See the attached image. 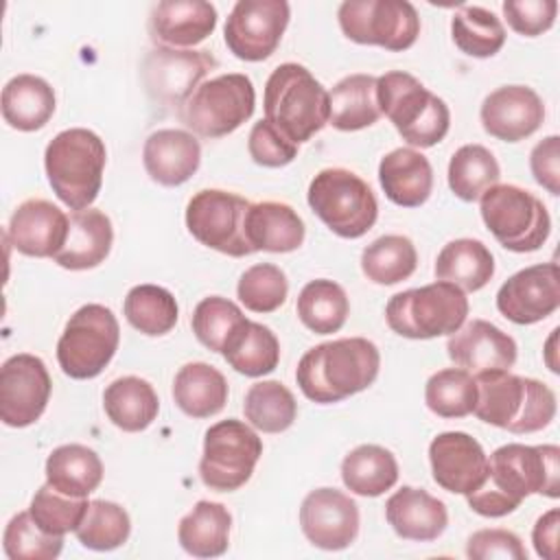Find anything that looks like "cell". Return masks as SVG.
I'll use <instances>...</instances> for the list:
<instances>
[{
	"label": "cell",
	"instance_id": "obj_1",
	"mask_svg": "<svg viewBox=\"0 0 560 560\" xmlns=\"http://www.w3.org/2000/svg\"><path fill=\"white\" fill-rule=\"evenodd\" d=\"M529 494L560 497V448L556 444H503L488 457L483 483L466 494L468 508L479 516L512 514Z\"/></svg>",
	"mask_w": 560,
	"mask_h": 560
},
{
	"label": "cell",
	"instance_id": "obj_2",
	"mask_svg": "<svg viewBox=\"0 0 560 560\" xmlns=\"http://www.w3.org/2000/svg\"><path fill=\"white\" fill-rule=\"evenodd\" d=\"M381 370V352L365 337H343L306 350L295 381L302 394L319 405L339 402L368 389Z\"/></svg>",
	"mask_w": 560,
	"mask_h": 560
},
{
	"label": "cell",
	"instance_id": "obj_3",
	"mask_svg": "<svg viewBox=\"0 0 560 560\" xmlns=\"http://www.w3.org/2000/svg\"><path fill=\"white\" fill-rule=\"evenodd\" d=\"M477 402L472 413L510 433H536L556 418V394L538 378L516 376L510 370L475 374Z\"/></svg>",
	"mask_w": 560,
	"mask_h": 560
},
{
	"label": "cell",
	"instance_id": "obj_4",
	"mask_svg": "<svg viewBox=\"0 0 560 560\" xmlns=\"http://www.w3.org/2000/svg\"><path fill=\"white\" fill-rule=\"evenodd\" d=\"M105 162V142L83 127L59 131L44 151L48 184L72 212L88 210L98 197Z\"/></svg>",
	"mask_w": 560,
	"mask_h": 560
},
{
	"label": "cell",
	"instance_id": "obj_5",
	"mask_svg": "<svg viewBox=\"0 0 560 560\" xmlns=\"http://www.w3.org/2000/svg\"><path fill=\"white\" fill-rule=\"evenodd\" d=\"M265 120L289 140L302 144L328 122V92L300 63L287 61L273 68L265 83Z\"/></svg>",
	"mask_w": 560,
	"mask_h": 560
},
{
	"label": "cell",
	"instance_id": "obj_6",
	"mask_svg": "<svg viewBox=\"0 0 560 560\" xmlns=\"http://www.w3.org/2000/svg\"><path fill=\"white\" fill-rule=\"evenodd\" d=\"M376 101L381 114L411 147H435L448 133V105L409 72L392 70L376 77Z\"/></svg>",
	"mask_w": 560,
	"mask_h": 560
},
{
	"label": "cell",
	"instance_id": "obj_7",
	"mask_svg": "<svg viewBox=\"0 0 560 560\" xmlns=\"http://www.w3.org/2000/svg\"><path fill=\"white\" fill-rule=\"evenodd\" d=\"M468 315L466 293L444 280L407 289L389 298L387 326L407 339H433L459 330Z\"/></svg>",
	"mask_w": 560,
	"mask_h": 560
},
{
	"label": "cell",
	"instance_id": "obj_8",
	"mask_svg": "<svg viewBox=\"0 0 560 560\" xmlns=\"http://www.w3.org/2000/svg\"><path fill=\"white\" fill-rule=\"evenodd\" d=\"M311 210L341 238H361L378 219V201L363 177L350 168L319 171L306 192Z\"/></svg>",
	"mask_w": 560,
	"mask_h": 560
},
{
	"label": "cell",
	"instance_id": "obj_9",
	"mask_svg": "<svg viewBox=\"0 0 560 560\" xmlns=\"http://www.w3.org/2000/svg\"><path fill=\"white\" fill-rule=\"evenodd\" d=\"M479 212L501 247L527 254L542 247L551 232L545 203L514 184H494L479 197Z\"/></svg>",
	"mask_w": 560,
	"mask_h": 560
},
{
	"label": "cell",
	"instance_id": "obj_10",
	"mask_svg": "<svg viewBox=\"0 0 560 560\" xmlns=\"http://www.w3.org/2000/svg\"><path fill=\"white\" fill-rule=\"evenodd\" d=\"M120 343V326L112 308L83 304L77 308L59 341L57 361L66 376L85 381L98 376L114 359Z\"/></svg>",
	"mask_w": 560,
	"mask_h": 560
},
{
	"label": "cell",
	"instance_id": "obj_11",
	"mask_svg": "<svg viewBox=\"0 0 560 560\" xmlns=\"http://www.w3.org/2000/svg\"><path fill=\"white\" fill-rule=\"evenodd\" d=\"M254 107L252 79L241 72H228L203 81L177 109V116L201 138H223L249 120Z\"/></svg>",
	"mask_w": 560,
	"mask_h": 560
},
{
	"label": "cell",
	"instance_id": "obj_12",
	"mask_svg": "<svg viewBox=\"0 0 560 560\" xmlns=\"http://www.w3.org/2000/svg\"><path fill=\"white\" fill-rule=\"evenodd\" d=\"M262 455V440L243 420L214 422L203 435L199 477L206 488L232 492L245 486Z\"/></svg>",
	"mask_w": 560,
	"mask_h": 560
},
{
	"label": "cell",
	"instance_id": "obj_13",
	"mask_svg": "<svg viewBox=\"0 0 560 560\" xmlns=\"http://www.w3.org/2000/svg\"><path fill=\"white\" fill-rule=\"evenodd\" d=\"M343 35L357 44L407 50L420 35V18L407 0H346L337 11Z\"/></svg>",
	"mask_w": 560,
	"mask_h": 560
},
{
	"label": "cell",
	"instance_id": "obj_14",
	"mask_svg": "<svg viewBox=\"0 0 560 560\" xmlns=\"http://www.w3.org/2000/svg\"><path fill=\"white\" fill-rule=\"evenodd\" d=\"M249 201L221 188L195 192L186 206V228L206 247L241 258L254 254L245 236Z\"/></svg>",
	"mask_w": 560,
	"mask_h": 560
},
{
	"label": "cell",
	"instance_id": "obj_15",
	"mask_svg": "<svg viewBox=\"0 0 560 560\" xmlns=\"http://www.w3.org/2000/svg\"><path fill=\"white\" fill-rule=\"evenodd\" d=\"M289 18L284 0H238L225 18V46L243 61H262L276 52Z\"/></svg>",
	"mask_w": 560,
	"mask_h": 560
},
{
	"label": "cell",
	"instance_id": "obj_16",
	"mask_svg": "<svg viewBox=\"0 0 560 560\" xmlns=\"http://www.w3.org/2000/svg\"><path fill=\"white\" fill-rule=\"evenodd\" d=\"M212 68L217 59L208 50L155 46L147 52L140 74L155 103L179 109Z\"/></svg>",
	"mask_w": 560,
	"mask_h": 560
},
{
	"label": "cell",
	"instance_id": "obj_17",
	"mask_svg": "<svg viewBox=\"0 0 560 560\" xmlns=\"http://www.w3.org/2000/svg\"><path fill=\"white\" fill-rule=\"evenodd\" d=\"M50 389V374L39 357H9L0 368V420L13 429L33 424L46 411Z\"/></svg>",
	"mask_w": 560,
	"mask_h": 560
},
{
	"label": "cell",
	"instance_id": "obj_18",
	"mask_svg": "<svg viewBox=\"0 0 560 560\" xmlns=\"http://www.w3.org/2000/svg\"><path fill=\"white\" fill-rule=\"evenodd\" d=\"M560 306V273L556 262H538L510 276L497 291L499 313L518 324H536Z\"/></svg>",
	"mask_w": 560,
	"mask_h": 560
},
{
	"label": "cell",
	"instance_id": "obj_19",
	"mask_svg": "<svg viewBox=\"0 0 560 560\" xmlns=\"http://www.w3.org/2000/svg\"><path fill=\"white\" fill-rule=\"evenodd\" d=\"M300 527L313 547L341 551L359 534V505L337 488L311 490L300 505Z\"/></svg>",
	"mask_w": 560,
	"mask_h": 560
},
{
	"label": "cell",
	"instance_id": "obj_20",
	"mask_svg": "<svg viewBox=\"0 0 560 560\" xmlns=\"http://www.w3.org/2000/svg\"><path fill=\"white\" fill-rule=\"evenodd\" d=\"M433 481L453 494L475 492L488 472V455L481 444L464 431H444L429 444Z\"/></svg>",
	"mask_w": 560,
	"mask_h": 560
},
{
	"label": "cell",
	"instance_id": "obj_21",
	"mask_svg": "<svg viewBox=\"0 0 560 560\" xmlns=\"http://www.w3.org/2000/svg\"><path fill=\"white\" fill-rule=\"evenodd\" d=\"M481 127L497 140L518 142L536 133L545 120L542 98L527 85H501L479 109Z\"/></svg>",
	"mask_w": 560,
	"mask_h": 560
},
{
	"label": "cell",
	"instance_id": "obj_22",
	"mask_svg": "<svg viewBox=\"0 0 560 560\" xmlns=\"http://www.w3.org/2000/svg\"><path fill=\"white\" fill-rule=\"evenodd\" d=\"M70 217L46 199L22 201L7 225L11 245L33 258H55L68 238Z\"/></svg>",
	"mask_w": 560,
	"mask_h": 560
},
{
	"label": "cell",
	"instance_id": "obj_23",
	"mask_svg": "<svg viewBox=\"0 0 560 560\" xmlns=\"http://www.w3.org/2000/svg\"><path fill=\"white\" fill-rule=\"evenodd\" d=\"M516 341L486 319L464 324L446 341L451 361L470 374L510 370L516 363Z\"/></svg>",
	"mask_w": 560,
	"mask_h": 560
},
{
	"label": "cell",
	"instance_id": "obj_24",
	"mask_svg": "<svg viewBox=\"0 0 560 560\" xmlns=\"http://www.w3.org/2000/svg\"><path fill=\"white\" fill-rule=\"evenodd\" d=\"M217 9L206 0H164L149 18V33L158 46L192 48L212 35Z\"/></svg>",
	"mask_w": 560,
	"mask_h": 560
},
{
	"label": "cell",
	"instance_id": "obj_25",
	"mask_svg": "<svg viewBox=\"0 0 560 560\" xmlns=\"http://www.w3.org/2000/svg\"><path fill=\"white\" fill-rule=\"evenodd\" d=\"M142 164L160 186H182L201 164V144L190 131L158 129L144 140Z\"/></svg>",
	"mask_w": 560,
	"mask_h": 560
},
{
	"label": "cell",
	"instance_id": "obj_26",
	"mask_svg": "<svg viewBox=\"0 0 560 560\" xmlns=\"http://www.w3.org/2000/svg\"><path fill=\"white\" fill-rule=\"evenodd\" d=\"M385 518L400 538L418 542L440 538L448 525L446 505L413 486H402L385 501Z\"/></svg>",
	"mask_w": 560,
	"mask_h": 560
},
{
	"label": "cell",
	"instance_id": "obj_27",
	"mask_svg": "<svg viewBox=\"0 0 560 560\" xmlns=\"http://www.w3.org/2000/svg\"><path fill=\"white\" fill-rule=\"evenodd\" d=\"M114 228L103 210L88 208L70 214L68 238L55 254V262L70 271H83L98 267L112 249Z\"/></svg>",
	"mask_w": 560,
	"mask_h": 560
},
{
	"label": "cell",
	"instance_id": "obj_28",
	"mask_svg": "<svg viewBox=\"0 0 560 560\" xmlns=\"http://www.w3.org/2000/svg\"><path fill=\"white\" fill-rule=\"evenodd\" d=\"M378 182L392 203L402 208H418L431 197L433 168L420 151L400 147L381 160Z\"/></svg>",
	"mask_w": 560,
	"mask_h": 560
},
{
	"label": "cell",
	"instance_id": "obj_29",
	"mask_svg": "<svg viewBox=\"0 0 560 560\" xmlns=\"http://www.w3.org/2000/svg\"><path fill=\"white\" fill-rule=\"evenodd\" d=\"M245 236L252 252H295L306 236L302 217L282 201L252 203L245 217Z\"/></svg>",
	"mask_w": 560,
	"mask_h": 560
},
{
	"label": "cell",
	"instance_id": "obj_30",
	"mask_svg": "<svg viewBox=\"0 0 560 560\" xmlns=\"http://www.w3.org/2000/svg\"><path fill=\"white\" fill-rule=\"evenodd\" d=\"M55 90L35 74H15L2 88V118L18 131H37L55 114Z\"/></svg>",
	"mask_w": 560,
	"mask_h": 560
},
{
	"label": "cell",
	"instance_id": "obj_31",
	"mask_svg": "<svg viewBox=\"0 0 560 560\" xmlns=\"http://www.w3.org/2000/svg\"><path fill=\"white\" fill-rule=\"evenodd\" d=\"M376 101V77L348 74L328 92V122L339 131H359L381 118Z\"/></svg>",
	"mask_w": 560,
	"mask_h": 560
},
{
	"label": "cell",
	"instance_id": "obj_32",
	"mask_svg": "<svg viewBox=\"0 0 560 560\" xmlns=\"http://www.w3.org/2000/svg\"><path fill=\"white\" fill-rule=\"evenodd\" d=\"M103 407L114 427L138 433L153 424L160 411V398L153 385L140 376H120L103 392Z\"/></svg>",
	"mask_w": 560,
	"mask_h": 560
},
{
	"label": "cell",
	"instance_id": "obj_33",
	"mask_svg": "<svg viewBox=\"0 0 560 560\" xmlns=\"http://www.w3.org/2000/svg\"><path fill=\"white\" fill-rule=\"evenodd\" d=\"M173 400L190 418L217 416L228 402V381L214 365L186 363L175 374Z\"/></svg>",
	"mask_w": 560,
	"mask_h": 560
},
{
	"label": "cell",
	"instance_id": "obj_34",
	"mask_svg": "<svg viewBox=\"0 0 560 560\" xmlns=\"http://www.w3.org/2000/svg\"><path fill=\"white\" fill-rule=\"evenodd\" d=\"M232 514L223 503L197 501L179 521L177 540L182 549L195 558H217L230 547Z\"/></svg>",
	"mask_w": 560,
	"mask_h": 560
},
{
	"label": "cell",
	"instance_id": "obj_35",
	"mask_svg": "<svg viewBox=\"0 0 560 560\" xmlns=\"http://www.w3.org/2000/svg\"><path fill=\"white\" fill-rule=\"evenodd\" d=\"M433 271L462 291H479L494 276V256L477 238H455L440 249Z\"/></svg>",
	"mask_w": 560,
	"mask_h": 560
},
{
	"label": "cell",
	"instance_id": "obj_36",
	"mask_svg": "<svg viewBox=\"0 0 560 560\" xmlns=\"http://www.w3.org/2000/svg\"><path fill=\"white\" fill-rule=\"evenodd\" d=\"M103 481V462L83 444L57 446L46 459V483L70 497H88Z\"/></svg>",
	"mask_w": 560,
	"mask_h": 560
},
{
	"label": "cell",
	"instance_id": "obj_37",
	"mask_svg": "<svg viewBox=\"0 0 560 560\" xmlns=\"http://www.w3.org/2000/svg\"><path fill=\"white\" fill-rule=\"evenodd\" d=\"M343 486L359 497H381L398 481V462L378 444H361L341 462Z\"/></svg>",
	"mask_w": 560,
	"mask_h": 560
},
{
	"label": "cell",
	"instance_id": "obj_38",
	"mask_svg": "<svg viewBox=\"0 0 560 560\" xmlns=\"http://www.w3.org/2000/svg\"><path fill=\"white\" fill-rule=\"evenodd\" d=\"M223 359L238 374L245 376H265L278 368L280 361V343L271 328L245 319L228 339L223 348Z\"/></svg>",
	"mask_w": 560,
	"mask_h": 560
},
{
	"label": "cell",
	"instance_id": "obj_39",
	"mask_svg": "<svg viewBox=\"0 0 560 560\" xmlns=\"http://www.w3.org/2000/svg\"><path fill=\"white\" fill-rule=\"evenodd\" d=\"M298 317L315 335H330L341 330L348 319L350 302L341 284L317 278L302 287L298 295Z\"/></svg>",
	"mask_w": 560,
	"mask_h": 560
},
{
	"label": "cell",
	"instance_id": "obj_40",
	"mask_svg": "<svg viewBox=\"0 0 560 560\" xmlns=\"http://www.w3.org/2000/svg\"><path fill=\"white\" fill-rule=\"evenodd\" d=\"M418 267V252L411 238L402 234H385L361 252V271L374 284H398Z\"/></svg>",
	"mask_w": 560,
	"mask_h": 560
},
{
	"label": "cell",
	"instance_id": "obj_41",
	"mask_svg": "<svg viewBox=\"0 0 560 560\" xmlns=\"http://www.w3.org/2000/svg\"><path fill=\"white\" fill-rule=\"evenodd\" d=\"M122 313L142 335L162 337L175 328L179 306L168 289L158 284H136L125 298Z\"/></svg>",
	"mask_w": 560,
	"mask_h": 560
},
{
	"label": "cell",
	"instance_id": "obj_42",
	"mask_svg": "<svg viewBox=\"0 0 560 560\" xmlns=\"http://www.w3.org/2000/svg\"><path fill=\"white\" fill-rule=\"evenodd\" d=\"M499 177V162L483 144H464L448 162V188L462 201H477Z\"/></svg>",
	"mask_w": 560,
	"mask_h": 560
},
{
	"label": "cell",
	"instance_id": "obj_43",
	"mask_svg": "<svg viewBox=\"0 0 560 560\" xmlns=\"http://www.w3.org/2000/svg\"><path fill=\"white\" fill-rule=\"evenodd\" d=\"M243 411L254 429L262 433H282L295 422L298 402L291 389L280 381H258L247 389Z\"/></svg>",
	"mask_w": 560,
	"mask_h": 560
},
{
	"label": "cell",
	"instance_id": "obj_44",
	"mask_svg": "<svg viewBox=\"0 0 560 560\" xmlns=\"http://www.w3.org/2000/svg\"><path fill=\"white\" fill-rule=\"evenodd\" d=\"M455 46L477 59L494 57L505 44L503 22L483 7H462L451 20Z\"/></svg>",
	"mask_w": 560,
	"mask_h": 560
},
{
	"label": "cell",
	"instance_id": "obj_45",
	"mask_svg": "<svg viewBox=\"0 0 560 560\" xmlns=\"http://www.w3.org/2000/svg\"><path fill=\"white\" fill-rule=\"evenodd\" d=\"M79 542L94 551H112L127 542L131 534V521L122 505L105 499H94L74 529Z\"/></svg>",
	"mask_w": 560,
	"mask_h": 560
},
{
	"label": "cell",
	"instance_id": "obj_46",
	"mask_svg": "<svg viewBox=\"0 0 560 560\" xmlns=\"http://www.w3.org/2000/svg\"><path fill=\"white\" fill-rule=\"evenodd\" d=\"M424 402L440 418H464L477 402L475 376L462 368H444L429 376Z\"/></svg>",
	"mask_w": 560,
	"mask_h": 560
},
{
	"label": "cell",
	"instance_id": "obj_47",
	"mask_svg": "<svg viewBox=\"0 0 560 560\" xmlns=\"http://www.w3.org/2000/svg\"><path fill=\"white\" fill-rule=\"evenodd\" d=\"M245 319L247 317L243 315L238 304L221 295H210L195 306L190 326L199 343H203L212 352H223L228 339Z\"/></svg>",
	"mask_w": 560,
	"mask_h": 560
},
{
	"label": "cell",
	"instance_id": "obj_48",
	"mask_svg": "<svg viewBox=\"0 0 560 560\" xmlns=\"http://www.w3.org/2000/svg\"><path fill=\"white\" fill-rule=\"evenodd\" d=\"M2 547L11 560H52L63 549V536L44 532L28 510L18 512L4 527Z\"/></svg>",
	"mask_w": 560,
	"mask_h": 560
},
{
	"label": "cell",
	"instance_id": "obj_49",
	"mask_svg": "<svg viewBox=\"0 0 560 560\" xmlns=\"http://www.w3.org/2000/svg\"><path fill=\"white\" fill-rule=\"evenodd\" d=\"M88 497H70L55 490L50 483H44L31 499L28 512L35 523L55 536H66L74 532L88 510Z\"/></svg>",
	"mask_w": 560,
	"mask_h": 560
},
{
	"label": "cell",
	"instance_id": "obj_50",
	"mask_svg": "<svg viewBox=\"0 0 560 560\" xmlns=\"http://www.w3.org/2000/svg\"><path fill=\"white\" fill-rule=\"evenodd\" d=\"M289 293L287 276L280 267L271 262H258L245 269L236 284V295L241 304L252 313H273L278 311Z\"/></svg>",
	"mask_w": 560,
	"mask_h": 560
},
{
	"label": "cell",
	"instance_id": "obj_51",
	"mask_svg": "<svg viewBox=\"0 0 560 560\" xmlns=\"http://www.w3.org/2000/svg\"><path fill=\"white\" fill-rule=\"evenodd\" d=\"M247 151H249V158L258 166L280 168V166H287L295 160L298 144L293 140H289L269 120H258L249 131Z\"/></svg>",
	"mask_w": 560,
	"mask_h": 560
},
{
	"label": "cell",
	"instance_id": "obj_52",
	"mask_svg": "<svg viewBox=\"0 0 560 560\" xmlns=\"http://www.w3.org/2000/svg\"><path fill=\"white\" fill-rule=\"evenodd\" d=\"M556 0H505L503 15L510 28L525 37H536L549 31L556 22Z\"/></svg>",
	"mask_w": 560,
	"mask_h": 560
},
{
	"label": "cell",
	"instance_id": "obj_53",
	"mask_svg": "<svg viewBox=\"0 0 560 560\" xmlns=\"http://www.w3.org/2000/svg\"><path fill=\"white\" fill-rule=\"evenodd\" d=\"M466 556L470 560H492V558H503V560H527V551L523 547V540L501 527H490V529H479L470 534L466 542Z\"/></svg>",
	"mask_w": 560,
	"mask_h": 560
},
{
	"label": "cell",
	"instance_id": "obj_54",
	"mask_svg": "<svg viewBox=\"0 0 560 560\" xmlns=\"http://www.w3.org/2000/svg\"><path fill=\"white\" fill-rule=\"evenodd\" d=\"M529 168L536 179L549 195H560V138H542L529 153Z\"/></svg>",
	"mask_w": 560,
	"mask_h": 560
},
{
	"label": "cell",
	"instance_id": "obj_55",
	"mask_svg": "<svg viewBox=\"0 0 560 560\" xmlns=\"http://www.w3.org/2000/svg\"><path fill=\"white\" fill-rule=\"evenodd\" d=\"M558 527H560V510H547L532 529V542L540 558L556 560L558 558Z\"/></svg>",
	"mask_w": 560,
	"mask_h": 560
},
{
	"label": "cell",
	"instance_id": "obj_56",
	"mask_svg": "<svg viewBox=\"0 0 560 560\" xmlns=\"http://www.w3.org/2000/svg\"><path fill=\"white\" fill-rule=\"evenodd\" d=\"M558 332H560V328H553L551 330V335H549V339L545 341V363H547V368L553 372V374H558L560 372V368H558V359H556V343H558Z\"/></svg>",
	"mask_w": 560,
	"mask_h": 560
}]
</instances>
